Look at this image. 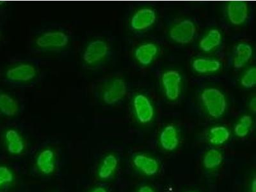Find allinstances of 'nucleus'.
Listing matches in <instances>:
<instances>
[{"label": "nucleus", "mask_w": 256, "mask_h": 192, "mask_svg": "<svg viewBox=\"0 0 256 192\" xmlns=\"http://www.w3.org/2000/svg\"><path fill=\"white\" fill-rule=\"evenodd\" d=\"M242 86L244 88H250L256 84V70L255 67L250 68L244 73L241 80Z\"/></svg>", "instance_id": "24"}, {"label": "nucleus", "mask_w": 256, "mask_h": 192, "mask_svg": "<svg viewBox=\"0 0 256 192\" xmlns=\"http://www.w3.org/2000/svg\"><path fill=\"white\" fill-rule=\"evenodd\" d=\"M160 140L164 150L168 152L175 150L179 144L177 130L172 125L168 126L162 132Z\"/></svg>", "instance_id": "12"}, {"label": "nucleus", "mask_w": 256, "mask_h": 192, "mask_svg": "<svg viewBox=\"0 0 256 192\" xmlns=\"http://www.w3.org/2000/svg\"><path fill=\"white\" fill-rule=\"evenodd\" d=\"M19 111V104L12 96L4 93H0V112L4 115L12 116Z\"/></svg>", "instance_id": "18"}, {"label": "nucleus", "mask_w": 256, "mask_h": 192, "mask_svg": "<svg viewBox=\"0 0 256 192\" xmlns=\"http://www.w3.org/2000/svg\"><path fill=\"white\" fill-rule=\"evenodd\" d=\"M138 192H155L152 187L147 186V185H144V186H141L138 190Z\"/></svg>", "instance_id": "27"}, {"label": "nucleus", "mask_w": 256, "mask_h": 192, "mask_svg": "<svg viewBox=\"0 0 256 192\" xmlns=\"http://www.w3.org/2000/svg\"><path fill=\"white\" fill-rule=\"evenodd\" d=\"M134 108L139 122L146 124L152 120L154 116V109L150 100L145 96L138 94L134 97Z\"/></svg>", "instance_id": "8"}, {"label": "nucleus", "mask_w": 256, "mask_h": 192, "mask_svg": "<svg viewBox=\"0 0 256 192\" xmlns=\"http://www.w3.org/2000/svg\"><path fill=\"white\" fill-rule=\"evenodd\" d=\"M228 20L234 25L243 24L248 17V4L244 2H232L228 4Z\"/></svg>", "instance_id": "10"}, {"label": "nucleus", "mask_w": 256, "mask_h": 192, "mask_svg": "<svg viewBox=\"0 0 256 192\" xmlns=\"http://www.w3.org/2000/svg\"><path fill=\"white\" fill-rule=\"evenodd\" d=\"M201 100L209 115L214 118L222 116L226 109L225 96L218 89H205L201 94Z\"/></svg>", "instance_id": "5"}, {"label": "nucleus", "mask_w": 256, "mask_h": 192, "mask_svg": "<svg viewBox=\"0 0 256 192\" xmlns=\"http://www.w3.org/2000/svg\"><path fill=\"white\" fill-rule=\"evenodd\" d=\"M249 108L253 113H256V98H253L249 104Z\"/></svg>", "instance_id": "26"}, {"label": "nucleus", "mask_w": 256, "mask_h": 192, "mask_svg": "<svg viewBox=\"0 0 256 192\" xmlns=\"http://www.w3.org/2000/svg\"><path fill=\"white\" fill-rule=\"evenodd\" d=\"M220 62L212 59L200 58L194 60L192 67L196 72L207 73L217 72L220 68Z\"/></svg>", "instance_id": "20"}, {"label": "nucleus", "mask_w": 256, "mask_h": 192, "mask_svg": "<svg viewBox=\"0 0 256 192\" xmlns=\"http://www.w3.org/2000/svg\"><path fill=\"white\" fill-rule=\"evenodd\" d=\"M230 131L224 126H216L210 130L209 141L214 145H222L230 138Z\"/></svg>", "instance_id": "22"}, {"label": "nucleus", "mask_w": 256, "mask_h": 192, "mask_svg": "<svg viewBox=\"0 0 256 192\" xmlns=\"http://www.w3.org/2000/svg\"><path fill=\"white\" fill-rule=\"evenodd\" d=\"M132 162L136 168L145 175L154 176L159 170V164L156 160L144 154L136 155Z\"/></svg>", "instance_id": "11"}, {"label": "nucleus", "mask_w": 256, "mask_h": 192, "mask_svg": "<svg viewBox=\"0 0 256 192\" xmlns=\"http://www.w3.org/2000/svg\"><path fill=\"white\" fill-rule=\"evenodd\" d=\"M127 93V86L124 80L115 78L107 80L96 90V96L104 104L113 105L118 104Z\"/></svg>", "instance_id": "3"}, {"label": "nucleus", "mask_w": 256, "mask_h": 192, "mask_svg": "<svg viewBox=\"0 0 256 192\" xmlns=\"http://www.w3.org/2000/svg\"><path fill=\"white\" fill-rule=\"evenodd\" d=\"M118 166V160L113 154L104 158L98 170V176L102 180H108L113 176Z\"/></svg>", "instance_id": "17"}, {"label": "nucleus", "mask_w": 256, "mask_h": 192, "mask_svg": "<svg viewBox=\"0 0 256 192\" xmlns=\"http://www.w3.org/2000/svg\"><path fill=\"white\" fill-rule=\"evenodd\" d=\"M252 48L246 43H240L237 46L233 60L235 68H243L252 56Z\"/></svg>", "instance_id": "16"}, {"label": "nucleus", "mask_w": 256, "mask_h": 192, "mask_svg": "<svg viewBox=\"0 0 256 192\" xmlns=\"http://www.w3.org/2000/svg\"><path fill=\"white\" fill-rule=\"evenodd\" d=\"M156 20V13L154 10L150 8H142L132 16L131 27L134 30H143L152 26Z\"/></svg>", "instance_id": "9"}, {"label": "nucleus", "mask_w": 256, "mask_h": 192, "mask_svg": "<svg viewBox=\"0 0 256 192\" xmlns=\"http://www.w3.org/2000/svg\"><path fill=\"white\" fill-rule=\"evenodd\" d=\"M253 120L250 116L244 115L241 118L237 124L235 126L234 134L240 138H244L248 136L249 131L252 126Z\"/></svg>", "instance_id": "23"}, {"label": "nucleus", "mask_w": 256, "mask_h": 192, "mask_svg": "<svg viewBox=\"0 0 256 192\" xmlns=\"http://www.w3.org/2000/svg\"><path fill=\"white\" fill-rule=\"evenodd\" d=\"M36 166L43 174H50L54 170V154L51 150H42L36 158Z\"/></svg>", "instance_id": "14"}, {"label": "nucleus", "mask_w": 256, "mask_h": 192, "mask_svg": "<svg viewBox=\"0 0 256 192\" xmlns=\"http://www.w3.org/2000/svg\"><path fill=\"white\" fill-rule=\"evenodd\" d=\"M162 84L166 98L170 100H177L180 94L182 77L176 70H168L162 75Z\"/></svg>", "instance_id": "7"}, {"label": "nucleus", "mask_w": 256, "mask_h": 192, "mask_svg": "<svg viewBox=\"0 0 256 192\" xmlns=\"http://www.w3.org/2000/svg\"><path fill=\"white\" fill-rule=\"evenodd\" d=\"M196 26L190 20H182L173 27L170 32V38L180 44H188L196 35Z\"/></svg>", "instance_id": "6"}, {"label": "nucleus", "mask_w": 256, "mask_h": 192, "mask_svg": "<svg viewBox=\"0 0 256 192\" xmlns=\"http://www.w3.org/2000/svg\"><path fill=\"white\" fill-rule=\"evenodd\" d=\"M223 161V155L216 148H212L205 153L203 157V166L207 169H214L220 166Z\"/></svg>", "instance_id": "21"}, {"label": "nucleus", "mask_w": 256, "mask_h": 192, "mask_svg": "<svg viewBox=\"0 0 256 192\" xmlns=\"http://www.w3.org/2000/svg\"><path fill=\"white\" fill-rule=\"evenodd\" d=\"M72 36L67 29L61 26L44 28L34 36L31 49L38 52H57L67 49Z\"/></svg>", "instance_id": "1"}, {"label": "nucleus", "mask_w": 256, "mask_h": 192, "mask_svg": "<svg viewBox=\"0 0 256 192\" xmlns=\"http://www.w3.org/2000/svg\"><path fill=\"white\" fill-rule=\"evenodd\" d=\"M8 150L10 154H20L24 152V144L22 136L15 130H8L6 134Z\"/></svg>", "instance_id": "15"}, {"label": "nucleus", "mask_w": 256, "mask_h": 192, "mask_svg": "<svg viewBox=\"0 0 256 192\" xmlns=\"http://www.w3.org/2000/svg\"><path fill=\"white\" fill-rule=\"evenodd\" d=\"M14 179V176L10 169L6 166H0V186L10 184Z\"/></svg>", "instance_id": "25"}, {"label": "nucleus", "mask_w": 256, "mask_h": 192, "mask_svg": "<svg viewBox=\"0 0 256 192\" xmlns=\"http://www.w3.org/2000/svg\"><path fill=\"white\" fill-rule=\"evenodd\" d=\"M110 48L102 38H94L86 43L82 54V62L89 70H97L108 58Z\"/></svg>", "instance_id": "2"}, {"label": "nucleus", "mask_w": 256, "mask_h": 192, "mask_svg": "<svg viewBox=\"0 0 256 192\" xmlns=\"http://www.w3.org/2000/svg\"><path fill=\"white\" fill-rule=\"evenodd\" d=\"M91 192H107V190L106 189L104 188V187L99 186L97 187V188H96L94 190H92Z\"/></svg>", "instance_id": "28"}, {"label": "nucleus", "mask_w": 256, "mask_h": 192, "mask_svg": "<svg viewBox=\"0 0 256 192\" xmlns=\"http://www.w3.org/2000/svg\"><path fill=\"white\" fill-rule=\"evenodd\" d=\"M157 52L156 46L152 43H148L136 48L134 52V56L142 65L148 66L154 60Z\"/></svg>", "instance_id": "13"}, {"label": "nucleus", "mask_w": 256, "mask_h": 192, "mask_svg": "<svg viewBox=\"0 0 256 192\" xmlns=\"http://www.w3.org/2000/svg\"><path fill=\"white\" fill-rule=\"evenodd\" d=\"M38 68L30 62H20L8 68L6 73V80L16 86H26L38 78Z\"/></svg>", "instance_id": "4"}, {"label": "nucleus", "mask_w": 256, "mask_h": 192, "mask_svg": "<svg viewBox=\"0 0 256 192\" xmlns=\"http://www.w3.org/2000/svg\"><path fill=\"white\" fill-rule=\"evenodd\" d=\"M221 41L222 35L220 31L216 29H212L200 41V46L202 51L211 52L220 44Z\"/></svg>", "instance_id": "19"}, {"label": "nucleus", "mask_w": 256, "mask_h": 192, "mask_svg": "<svg viewBox=\"0 0 256 192\" xmlns=\"http://www.w3.org/2000/svg\"><path fill=\"white\" fill-rule=\"evenodd\" d=\"M251 192H256V180L254 179L252 184H251Z\"/></svg>", "instance_id": "29"}]
</instances>
